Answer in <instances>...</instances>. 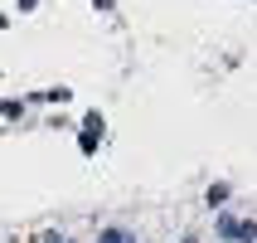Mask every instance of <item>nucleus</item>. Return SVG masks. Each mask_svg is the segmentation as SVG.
<instances>
[{
  "label": "nucleus",
  "instance_id": "f257e3e1",
  "mask_svg": "<svg viewBox=\"0 0 257 243\" xmlns=\"http://www.w3.org/2000/svg\"><path fill=\"white\" fill-rule=\"evenodd\" d=\"M214 243H257V219L238 209H218L214 214Z\"/></svg>",
  "mask_w": 257,
  "mask_h": 243
},
{
  "label": "nucleus",
  "instance_id": "f03ea898",
  "mask_svg": "<svg viewBox=\"0 0 257 243\" xmlns=\"http://www.w3.org/2000/svg\"><path fill=\"white\" fill-rule=\"evenodd\" d=\"M73 136H78V156H97L102 151V141H107V117H102V107H87L83 117H78V131H73Z\"/></svg>",
  "mask_w": 257,
  "mask_h": 243
},
{
  "label": "nucleus",
  "instance_id": "7ed1b4c3",
  "mask_svg": "<svg viewBox=\"0 0 257 243\" xmlns=\"http://www.w3.org/2000/svg\"><path fill=\"white\" fill-rule=\"evenodd\" d=\"M25 107H68L73 102V88L68 83H54V88H34V93H20Z\"/></svg>",
  "mask_w": 257,
  "mask_h": 243
},
{
  "label": "nucleus",
  "instance_id": "20e7f679",
  "mask_svg": "<svg viewBox=\"0 0 257 243\" xmlns=\"http://www.w3.org/2000/svg\"><path fill=\"white\" fill-rule=\"evenodd\" d=\"M228 204H233V185L228 180H209V185H204V209H209V214L228 209Z\"/></svg>",
  "mask_w": 257,
  "mask_h": 243
},
{
  "label": "nucleus",
  "instance_id": "39448f33",
  "mask_svg": "<svg viewBox=\"0 0 257 243\" xmlns=\"http://www.w3.org/2000/svg\"><path fill=\"white\" fill-rule=\"evenodd\" d=\"M92 243H136V229H126V224H102L92 233Z\"/></svg>",
  "mask_w": 257,
  "mask_h": 243
},
{
  "label": "nucleus",
  "instance_id": "423d86ee",
  "mask_svg": "<svg viewBox=\"0 0 257 243\" xmlns=\"http://www.w3.org/2000/svg\"><path fill=\"white\" fill-rule=\"evenodd\" d=\"M20 117H25V98H0V122L5 127H15Z\"/></svg>",
  "mask_w": 257,
  "mask_h": 243
},
{
  "label": "nucleus",
  "instance_id": "0eeeda50",
  "mask_svg": "<svg viewBox=\"0 0 257 243\" xmlns=\"http://www.w3.org/2000/svg\"><path fill=\"white\" fill-rule=\"evenodd\" d=\"M44 127L49 131H78V122H73L68 112H54V117H44Z\"/></svg>",
  "mask_w": 257,
  "mask_h": 243
},
{
  "label": "nucleus",
  "instance_id": "6e6552de",
  "mask_svg": "<svg viewBox=\"0 0 257 243\" xmlns=\"http://www.w3.org/2000/svg\"><path fill=\"white\" fill-rule=\"evenodd\" d=\"M34 243H78V238H73L68 229H44V233H39Z\"/></svg>",
  "mask_w": 257,
  "mask_h": 243
},
{
  "label": "nucleus",
  "instance_id": "1a4fd4ad",
  "mask_svg": "<svg viewBox=\"0 0 257 243\" xmlns=\"http://www.w3.org/2000/svg\"><path fill=\"white\" fill-rule=\"evenodd\" d=\"M92 10L97 15H116V0H92Z\"/></svg>",
  "mask_w": 257,
  "mask_h": 243
},
{
  "label": "nucleus",
  "instance_id": "9d476101",
  "mask_svg": "<svg viewBox=\"0 0 257 243\" xmlns=\"http://www.w3.org/2000/svg\"><path fill=\"white\" fill-rule=\"evenodd\" d=\"M15 10H20V15H34V10H39V0H15Z\"/></svg>",
  "mask_w": 257,
  "mask_h": 243
},
{
  "label": "nucleus",
  "instance_id": "9b49d317",
  "mask_svg": "<svg viewBox=\"0 0 257 243\" xmlns=\"http://www.w3.org/2000/svg\"><path fill=\"white\" fill-rule=\"evenodd\" d=\"M175 243H204V238H199V233H194V229H185V233H180V238H175Z\"/></svg>",
  "mask_w": 257,
  "mask_h": 243
},
{
  "label": "nucleus",
  "instance_id": "f8f14e48",
  "mask_svg": "<svg viewBox=\"0 0 257 243\" xmlns=\"http://www.w3.org/2000/svg\"><path fill=\"white\" fill-rule=\"evenodd\" d=\"M5 29H10V15H5V10H0V34H5Z\"/></svg>",
  "mask_w": 257,
  "mask_h": 243
},
{
  "label": "nucleus",
  "instance_id": "ddd939ff",
  "mask_svg": "<svg viewBox=\"0 0 257 243\" xmlns=\"http://www.w3.org/2000/svg\"><path fill=\"white\" fill-rule=\"evenodd\" d=\"M0 131H5V122H0Z\"/></svg>",
  "mask_w": 257,
  "mask_h": 243
}]
</instances>
